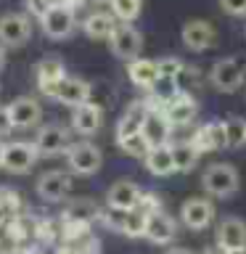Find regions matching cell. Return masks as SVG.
<instances>
[{
	"label": "cell",
	"instance_id": "6da1fadb",
	"mask_svg": "<svg viewBox=\"0 0 246 254\" xmlns=\"http://www.w3.org/2000/svg\"><path fill=\"white\" fill-rule=\"evenodd\" d=\"M241 186L238 170L228 162H214L204 170L201 175V188L214 198H230Z\"/></svg>",
	"mask_w": 246,
	"mask_h": 254
},
{
	"label": "cell",
	"instance_id": "7a4b0ae2",
	"mask_svg": "<svg viewBox=\"0 0 246 254\" xmlns=\"http://www.w3.org/2000/svg\"><path fill=\"white\" fill-rule=\"evenodd\" d=\"M180 40L188 51L193 53H206L217 45V29H214L212 21L204 19H188L180 29Z\"/></svg>",
	"mask_w": 246,
	"mask_h": 254
},
{
	"label": "cell",
	"instance_id": "3957f363",
	"mask_svg": "<svg viewBox=\"0 0 246 254\" xmlns=\"http://www.w3.org/2000/svg\"><path fill=\"white\" fill-rule=\"evenodd\" d=\"M40 27H43L45 37H51V40H66V37H71V32L77 29V16H74V11H71L69 5L53 3L51 11L40 19Z\"/></svg>",
	"mask_w": 246,
	"mask_h": 254
},
{
	"label": "cell",
	"instance_id": "277c9868",
	"mask_svg": "<svg viewBox=\"0 0 246 254\" xmlns=\"http://www.w3.org/2000/svg\"><path fill=\"white\" fill-rule=\"evenodd\" d=\"M244 77H246V69L238 59H220L209 69V82L220 93H236L244 85Z\"/></svg>",
	"mask_w": 246,
	"mask_h": 254
},
{
	"label": "cell",
	"instance_id": "5b68a950",
	"mask_svg": "<svg viewBox=\"0 0 246 254\" xmlns=\"http://www.w3.org/2000/svg\"><path fill=\"white\" fill-rule=\"evenodd\" d=\"M66 162H69V170L79 175V178H87V175H95L103 164V154L98 146L93 143H71L69 151H66Z\"/></svg>",
	"mask_w": 246,
	"mask_h": 254
},
{
	"label": "cell",
	"instance_id": "8992f818",
	"mask_svg": "<svg viewBox=\"0 0 246 254\" xmlns=\"http://www.w3.org/2000/svg\"><path fill=\"white\" fill-rule=\"evenodd\" d=\"M109 48H111V53H114L117 59H122V61L130 64L132 59H138V56H140L143 37H140V32L135 29L132 24L119 21L117 29L111 32V37H109Z\"/></svg>",
	"mask_w": 246,
	"mask_h": 254
},
{
	"label": "cell",
	"instance_id": "52a82bcc",
	"mask_svg": "<svg viewBox=\"0 0 246 254\" xmlns=\"http://www.w3.org/2000/svg\"><path fill=\"white\" fill-rule=\"evenodd\" d=\"M32 35V21L24 13L0 16V43L5 48H21Z\"/></svg>",
	"mask_w": 246,
	"mask_h": 254
},
{
	"label": "cell",
	"instance_id": "ba28073f",
	"mask_svg": "<svg viewBox=\"0 0 246 254\" xmlns=\"http://www.w3.org/2000/svg\"><path fill=\"white\" fill-rule=\"evenodd\" d=\"M37 148L35 143H24V140H16V143H5V156H3V167L13 175H24L29 172L37 162Z\"/></svg>",
	"mask_w": 246,
	"mask_h": 254
},
{
	"label": "cell",
	"instance_id": "9c48e42d",
	"mask_svg": "<svg viewBox=\"0 0 246 254\" xmlns=\"http://www.w3.org/2000/svg\"><path fill=\"white\" fill-rule=\"evenodd\" d=\"M140 196H143V190H140L138 183H132V180H117V183H111L109 190H106V204L111 206V209L130 212V209H138Z\"/></svg>",
	"mask_w": 246,
	"mask_h": 254
},
{
	"label": "cell",
	"instance_id": "30bf717a",
	"mask_svg": "<svg viewBox=\"0 0 246 254\" xmlns=\"http://www.w3.org/2000/svg\"><path fill=\"white\" fill-rule=\"evenodd\" d=\"M69 132L63 130V127L59 125H45L43 130L37 132V138H35V148H37V154L40 156H61V154H66L69 151Z\"/></svg>",
	"mask_w": 246,
	"mask_h": 254
},
{
	"label": "cell",
	"instance_id": "8fae6325",
	"mask_svg": "<svg viewBox=\"0 0 246 254\" xmlns=\"http://www.w3.org/2000/svg\"><path fill=\"white\" fill-rule=\"evenodd\" d=\"M71 190V178L69 172H61V170H51L45 175H40L37 180V196L43 198V201H63V198L69 196Z\"/></svg>",
	"mask_w": 246,
	"mask_h": 254
},
{
	"label": "cell",
	"instance_id": "7c38bea8",
	"mask_svg": "<svg viewBox=\"0 0 246 254\" xmlns=\"http://www.w3.org/2000/svg\"><path fill=\"white\" fill-rule=\"evenodd\" d=\"M51 98H56L59 103H63V106H79V103L90 101V85L85 82L82 77H71V74H63L61 82L56 85V90Z\"/></svg>",
	"mask_w": 246,
	"mask_h": 254
},
{
	"label": "cell",
	"instance_id": "4fadbf2b",
	"mask_svg": "<svg viewBox=\"0 0 246 254\" xmlns=\"http://www.w3.org/2000/svg\"><path fill=\"white\" fill-rule=\"evenodd\" d=\"M180 220L183 225L190 230H204L212 225L214 220V206L209 198H188L185 204L180 206Z\"/></svg>",
	"mask_w": 246,
	"mask_h": 254
},
{
	"label": "cell",
	"instance_id": "5bb4252c",
	"mask_svg": "<svg viewBox=\"0 0 246 254\" xmlns=\"http://www.w3.org/2000/svg\"><path fill=\"white\" fill-rule=\"evenodd\" d=\"M164 114L170 119L172 127H183V125H190L198 114V101L196 95H188V93H175L164 106Z\"/></svg>",
	"mask_w": 246,
	"mask_h": 254
},
{
	"label": "cell",
	"instance_id": "9a60e30c",
	"mask_svg": "<svg viewBox=\"0 0 246 254\" xmlns=\"http://www.w3.org/2000/svg\"><path fill=\"white\" fill-rule=\"evenodd\" d=\"M103 125V109L98 106V103H79V106H74V111H71V127H74V132L85 135V138H90V135H95L101 130Z\"/></svg>",
	"mask_w": 246,
	"mask_h": 254
},
{
	"label": "cell",
	"instance_id": "2e32d148",
	"mask_svg": "<svg viewBox=\"0 0 246 254\" xmlns=\"http://www.w3.org/2000/svg\"><path fill=\"white\" fill-rule=\"evenodd\" d=\"M170 130H172V125H170V119H167L164 114V109H148L146 111V119H143V138L148 140V146L154 148V146H164L167 138H170Z\"/></svg>",
	"mask_w": 246,
	"mask_h": 254
},
{
	"label": "cell",
	"instance_id": "e0dca14e",
	"mask_svg": "<svg viewBox=\"0 0 246 254\" xmlns=\"http://www.w3.org/2000/svg\"><path fill=\"white\" fill-rule=\"evenodd\" d=\"M8 114H11L13 127H35L43 119V106H40V101L29 98V95H21V98L8 103Z\"/></svg>",
	"mask_w": 246,
	"mask_h": 254
},
{
	"label": "cell",
	"instance_id": "ac0fdd59",
	"mask_svg": "<svg viewBox=\"0 0 246 254\" xmlns=\"http://www.w3.org/2000/svg\"><path fill=\"white\" fill-rule=\"evenodd\" d=\"M175 236H178V222H175L170 214H164L162 209L148 214V220H146V238L151 244H156V246L172 244Z\"/></svg>",
	"mask_w": 246,
	"mask_h": 254
},
{
	"label": "cell",
	"instance_id": "d6986e66",
	"mask_svg": "<svg viewBox=\"0 0 246 254\" xmlns=\"http://www.w3.org/2000/svg\"><path fill=\"white\" fill-rule=\"evenodd\" d=\"M127 77H130V82H132L135 87H140V90H154V87L162 82L156 61L140 59V56L127 64Z\"/></svg>",
	"mask_w": 246,
	"mask_h": 254
},
{
	"label": "cell",
	"instance_id": "ffe728a7",
	"mask_svg": "<svg viewBox=\"0 0 246 254\" xmlns=\"http://www.w3.org/2000/svg\"><path fill=\"white\" fill-rule=\"evenodd\" d=\"M63 74H66V71H63V64L59 59H53V56H48V59H43L35 66V82L45 95H53L56 85L61 82Z\"/></svg>",
	"mask_w": 246,
	"mask_h": 254
},
{
	"label": "cell",
	"instance_id": "44dd1931",
	"mask_svg": "<svg viewBox=\"0 0 246 254\" xmlns=\"http://www.w3.org/2000/svg\"><path fill=\"white\" fill-rule=\"evenodd\" d=\"M217 244L225 249H241L246 246V222L241 217H225L217 225Z\"/></svg>",
	"mask_w": 246,
	"mask_h": 254
},
{
	"label": "cell",
	"instance_id": "7402d4cb",
	"mask_svg": "<svg viewBox=\"0 0 246 254\" xmlns=\"http://www.w3.org/2000/svg\"><path fill=\"white\" fill-rule=\"evenodd\" d=\"M117 19H114V13H106V11H95L90 13L87 19L82 21V32L90 40H106L109 43V37H111V32L117 29Z\"/></svg>",
	"mask_w": 246,
	"mask_h": 254
},
{
	"label": "cell",
	"instance_id": "603a6c76",
	"mask_svg": "<svg viewBox=\"0 0 246 254\" xmlns=\"http://www.w3.org/2000/svg\"><path fill=\"white\" fill-rule=\"evenodd\" d=\"M146 170L156 178H170L175 172V159H172V146H154L146 154Z\"/></svg>",
	"mask_w": 246,
	"mask_h": 254
},
{
	"label": "cell",
	"instance_id": "cb8c5ba5",
	"mask_svg": "<svg viewBox=\"0 0 246 254\" xmlns=\"http://www.w3.org/2000/svg\"><path fill=\"white\" fill-rule=\"evenodd\" d=\"M193 146L198 151H217V148H225V127H222V122H209L204 125L201 130L196 132V140Z\"/></svg>",
	"mask_w": 246,
	"mask_h": 254
},
{
	"label": "cell",
	"instance_id": "d4e9b609",
	"mask_svg": "<svg viewBox=\"0 0 246 254\" xmlns=\"http://www.w3.org/2000/svg\"><path fill=\"white\" fill-rule=\"evenodd\" d=\"M146 111H148V106H143V103H132V106L122 114V119L117 122V140L127 138V135L140 132L143 130V119H146Z\"/></svg>",
	"mask_w": 246,
	"mask_h": 254
},
{
	"label": "cell",
	"instance_id": "484cf974",
	"mask_svg": "<svg viewBox=\"0 0 246 254\" xmlns=\"http://www.w3.org/2000/svg\"><path fill=\"white\" fill-rule=\"evenodd\" d=\"M201 82H204V77H201V71H198V66H193V64H183L178 69V74H175V79H172L175 90L188 93V95H196Z\"/></svg>",
	"mask_w": 246,
	"mask_h": 254
},
{
	"label": "cell",
	"instance_id": "4316f807",
	"mask_svg": "<svg viewBox=\"0 0 246 254\" xmlns=\"http://www.w3.org/2000/svg\"><path fill=\"white\" fill-rule=\"evenodd\" d=\"M198 156H201V151L193 146V140H190V143H175V146H172L175 172H190L198 164Z\"/></svg>",
	"mask_w": 246,
	"mask_h": 254
},
{
	"label": "cell",
	"instance_id": "83f0119b",
	"mask_svg": "<svg viewBox=\"0 0 246 254\" xmlns=\"http://www.w3.org/2000/svg\"><path fill=\"white\" fill-rule=\"evenodd\" d=\"M109 5H111L114 19L124 24H132L143 11V0H109Z\"/></svg>",
	"mask_w": 246,
	"mask_h": 254
},
{
	"label": "cell",
	"instance_id": "f1b7e54d",
	"mask_svg": "<svg viewBox=\"0 0 246 254\" xmlns=\"http://www.w3.org/2000/svg\"><path fill=\"white\" fill-rule=\"evenodd\" d=\"M222 127H225V143H228V148L246 146V119L228 117L225 122H222Z\"/></svg>",
	"mask_w": 246,
	"mask_h": 254
},
{
	"label": "cell",
	"instance_id": "f546056e",
	"mask_svg": "<svg viewBox=\"0 0 246 254\" xmlns=\"http://www.w3.org/2000/svg\"><path fill=\"white\" fill-rule=\"evenodd\" d=\"M146 220L148 214L146 212H138V209H130L122 214V233L130 236V238H138V236H146Z\"/></svg>",
	"mask_w": 246,
	"mask_h": 254
},
{
	"label": "cell",
	"instance_id": "4dcf8cb0",
	"mask_svg": "<svg viewBox=\"0 0 246 254\" xmlns=\"http://www.w3.org/2000/svg\"><path fill=\"white\" fill-rule=\"evenodd\" d=\"M117 146L122 148L127 156H135V159H146V154L151 151L148 140L143 138V132H135V135H127V138H119Z\"/></svg>",
	"mask_w": 246,
	"mask_h": 254
},
{
	"label": "cell",
	"instance_id": "1f68e13d",
	"mask_svg": "<svg viewBox=\"0 0 246 254\" xmlns=\"http://www.w3.org/2000/svg\"><path fill=\"white\" fill-rule=\"evenodd\" d=\"M98 214H101L98 206H95L90 198H77V201L69 206V217L71 220H95Z\"/></svg>",
	"mask_w": 246,
	"mask_h": 254
},
{
	"label": "cell",
	"instance_id": "d6a6232c",
	"mask_svg": "<svg viewBox=\"0 0 246 254\" xmlns=\"http://www.w3.org/2000/svg\"><path fill=\"white\" fill-rule=\"evenodd\" d=\"M156 66H159V77L167 79V82H172L175 74H178V69L183 66V61L175 59V56H164V59L156 61Z\"/></svg>",
	"mask_w": 246,
	"mask_h": 254
},
{
	"label": "cell",
	"instance_id": "836d02e7",
	"mask_svg": "<svg viewBox=\"0 0 246 254\" xmlns=\"http://www.w3.org/2000/svg\"><path fill=\"white\" fill-rule=\"evenodd\" d=\"M220 8H222V13L233 16V19L246 16V0H220Z\"/></svg>",
	"mask_w": 246,
	"mask_h": 254
},
{
	"label": "cell",
	"instance_id": "e575fe53",
	"mask_svg": "<svg viewBox=\"0 0 246 254\" xmlns=\"http://www.w3.org/2000/svg\"><path fill=\"white\" fill-rule=\"evenodd\" d=\"M24 5H27V13L35 16V19H43V16L51 11L53 0H24Z\"/></svg>",
	"mask_w": 246,
	"mask_h": 254
},
{
	"label": "cell",
	"instance_id": "d590c367",
	"mask_svg": "<svg viewBox=\"0 0 246 254\" xmlns=\"http://www.w3.org/2000/svg\"><path fill=\"white\" fill-rule=\"evenodd\" d=\"M13 132V122H11V114H8V106H0V138Z\"/></svg>",
	"mask_w": 246,
	"mask_h": 254
},
{
	"label": "cell",
	"instance_id": "8d00e7d4",
	"mask_svg": "<svg viewBox=\"0 0 246 254\" xmlns=\"http://www.w3.org/2000/svg\"><path fill=\"white\" fill-rule=\"evenodd\" d=\"M201 254H228V249H225V246H220V244H212V246H206Z\"/></svg>",
	"mask_w": 246,
	"mask_h": 254
},
{
	"label": "cell",
	"instance_id": "74e56055",
	"mask_svg": "<svg viewBox=\"0 0 246 254\" xmlns=\"http://www.w3.org/2000/svg\"><path fill=\"white\" fill-rule=\"evenodd\" d=\"M167 254H196V252H190V249H185V246H175V249H170Z\"/></svg>",
	"mask_w": 246,
	"mask_h": 254
},
{
	"label": "cell",
	"instance_id": "f35d334b",
	"mask_svg": "<svg viewBox=\"0 0 246 254\" xmlns=\"http://www.w3.org/2000/svg\"><path fill=\"white\" fill-rule=\"evenodd\" d=\"M3 66H5V45L0 43V71H3Z\"/></svg>",
	"mask_w": 246,
	"mask_h": 254
},
{
	"label": "cell",
	"instance_id": "ab89813d",
	"mask_svg": "<svg viewBox=\"0 0 246 254\" xmlns=\"http://www.w3.org/2000/svg\"><path fill=\"white\" fill-rule=\"evenodd\" d=\"M3 156H5V143H0V167H3Z\"/></svg>",
	"mask_w": 246,
	"mask_h": 254
},
{
	"label": "cell",
	"instance_id": "60d3db41",
	"mask_svg": "<svg viewBox=\"0 0 246 254\" xmlns=\"http://www.w3.org/2000/svg\"><path fill=\"white\" fill-rule=\"evenodd\" d=\"M228 254H246V246H241V249H230Z\"/></svg>",
	"mask_w": 246,
	"mask_h": 254
}]
</instances>
